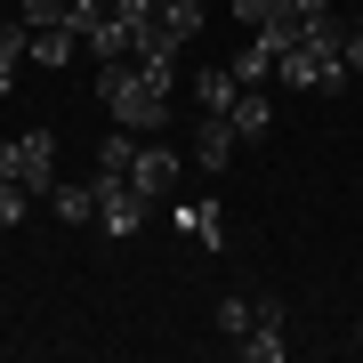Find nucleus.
Wrapping results in <instances>:
<instances>
[{"instance_id":"nucleus-5","label":"nucleus","mask_w":363,"mask_h":363,"mask_svg":"<svg viewBox=\"0 0 363 363\" xmlns=\"http://www.w3.org/2000/svg\"><path fill=\"white\" fill-rule=\"evenodd\" d=\"M169 218H178V234H194L202 250H226V218H218V202H178Z\"/></svg>"},{"instance_id":"nucleus-13","label":"nucleus","mask_w":363,"mask_h":363,"mask_svg":"<svg viewBox=\"0 0 363 363\" xmlns=\"http://www.w3.org/2000/svg\"><path fill=\"white\" fill-rule=\"evenodd\" d=\"M226 65H234V81H242V89H259V81H274V57L259 49V40H242V49H234Z\"/></svg>"},{"instance_id":"nucleus-20","label":"nucleus","mask_w":363,"mask_h":363,"mask_svg":"<svg viewBox=\"0 0 363 363\" xmlns=\"http://www.w3.org/2000/svg\"><path fill=\"white\" fill-rule=\"evenodd\" d=\"M0 178H16V138H0Z\"/></svg>"},{"instance_id":"nucleus-14","label":"nucleus","mask_w":363,"mask_h":363,"mask_svg":"<svg viewBox=\"0 0 363 363\" xmlns=\"http://www.w3.org/2000/svg\"><path fill=\"white\" fill-rule=\"evenodd\" d=\"M250 323H259V298H218V331L226 339H242Z\"/></svg>"},{"instance_id":"nucleus-7","label":"nucleus","mask_w":363,"mask_h":363,"mask_svg":"<svg viewBox=\"0 0 363 363\" xmlns=\"http://www.w3.org/2000/svg\"><path fill=\"white\" fill-rule=\"evenodd\" d=\"M16 65H33V25H25V16L0 25V97L16 89Z\"/></svg>"},{"instance_id":"nucleus-21","label":"nucleus","mask_w":363,"mask_h":363,"mask_svg":"<svg viewBox=\"0 0 363 363\" xmlns=\"http://www.w3.org/2000/svg\"><path fill=\"white\" fill-rule=\"evenodd\" d=\"M154 9H210V0H154Z\"/></svg>"},{"instance_id":"nucleus-18","label":"nucleus","mask_w":363,"mask_h":363,"mask_svg":"<svg viewBox=\"0 0 363 363\" xmlns=\"http://www.w3.org/2000/svg\"><path fill=\"white\" fill-rule=\"evenodd\" d=\"M347 73L363 81V33H355V25H347Z\"/></svg>"},{"instance_id":"nucleus-11","label":"nucleus","mask_w":363,"mask_h":363,"mask_svg":"<svg viewBox=\"0 0 363 363\" xmlns=\"http://www.w3.org/2000/svg\"><path fill=\"white\" fill-rule=\"evenodd\" d=\"M138 145H145V138H138V130H121V121H113V138L97 145V169H105V178H130V162H138Z\"/></svg>"},{"instance_id":"nucleus-8","label":"nucleus","mask_w":363,"mask_h":363,"mask_svg":"<svg viewBox=\"0 0 363 363\" xmlns=\"http://www.w3.org/2000/svg\"><path fill=\"white\" fill-rule=\"evenodd\" d=\"M49 218L89 226V218H97V186H65V178H57V186H49Z\"/></svg>"},{"instance_id":"nucleus-22","label":"nucleus","mask_w":363,"mask_h":363,"mask_svg":"<svg viewBox=\"0 0 363 363\" xmlns=\"http://www.w3.org/2000/svg\"><path fill=\"white\" fill-rule=\"evenodd\" d=\"M347 347H355V355H363V323H355V339H347Z\"/></svg>"},{"instance_id":"nucleus-4","label":"nucleus","mask_w":363,"mask_h":363,"mask_svg":"<svg viewBox=\"0 0 363 363\" xmlns=\"http://www.w3.org/2000/svg\"><path fill=\"white\" fill-rule=\"evenodd\" d=\"M194 162H202V169H226V162H234V113H202V130H194Z\"/></svg>"},{"instance_id":"nucleus-10","label":"nucleus","mask_w":363,"mask_h":363,"mask_svg":"<svg viewBox=\"0 0 363 363\" xmlns=\"http://www.w3.org/2000/svg\"><path fill=\"white\" fill-rule=\"evenodd\" d=\"M274 130V97L267 89H242L234 97V138H267Z\"/></svg>"},{"instance_id":"nucleus-6","label":"nucleus","mask_w":363,"mask_h":363,"mask_svg":"<svg viewBox=\"0 0 363 363\" xmlns=\"http://www.w3.org/2000/svg\"><path fill=\"white\" fill-rule=\"evenodd\" d=\"M234 97H242L234 65H210V73H194V105H202V113H234Z\"/></svg>"},{"instance_id":"nucleus-1","label":"nucleus","mask_w":363,"mask_h":363,"mask_svg":"<svg viewBox=\"0 0 363 363\" xmlns=\"http://www.w3.org/2000/svg\"><path fill=\"white\" fill-rule=\"evenodd\" d=\"M145 210H154V202H145L130 178H105V169H97V218H105V234H113V242H130V234L145 226Z\"/></svg>"},{"instance_id":"nucleus-2","label":"nucleus","mask_w":363,"mask_h":363,"mask_svg":"<svg viewBox=\"0 0 363 363\" xmlns=\"http://www.w3.org/2000/svg\"><path fill=\"white\" fill-rule=\"evenodd\" d=\"M16 186H25L33 202L57 186V138L49 130H25V138H16Z\"/></svg>"},{"instance_id":"nucleus-9","label":"nucleus","mask_w":363,"mask_h":363,"mask_svg":"<svg viewBox=\"0 0 363 363\" xmlns=\"http://www.w3.org/2000/svg\"><path fill=\"white\" fill-rule=\"evenodd\" d=\"M73 57H81L73 25H33V65H73Z\"/></svg>"},{"instance_id":"nucleus-16","label":"nucleus","mask_w":363,"mask_h":363,"mask_svg":"<svg viewBox=\"0 0 363 363\" xmlns=\"http://www.w3.org/2000/svg\"><path fill=\"white\" fill-rule=\"evenodd\" d=\"M16 16H25V25H65V16H73V0H25Z\"/></svg>"},{"instance_id":"nucleus-3","label":"nucleus","mask_w":363,"mask_h":363,"mask_svg":"<svg viewBox=\"0 0 363 363\" xmlns=\"http://www.w3.org/2000/svg\"><path fill=\"white\" fill-rule=\"evenodd\" d=\"M178 169H186V162H178V145H138V162H130V186H138L145 202H162L169 186H178Z\"/></svg>"},{"instance_id":"nucleus-15","label":"nucleus","mask_w":363,"mask_h":363,"mask_svg":"<svg viewBox=\"0 0 363 363\" xmlns=\"http://www.w3.org/2000/svg\"><path fill=\"white\" fill-rule=\"evenodd\" d=\"M25 210H33V194L16 178H0V226H25Z\"/></svg>"},{"instance_id":"nucleus-17","label":"nucleus","mask_w":363,"mask_h":363,"mask_svg":"<svg viewBox=\"0 0 363 363\" xmlns=\"http://www.w3.org/2000/svg\"><path fill=\"white\" fill-rule=\"evenodd\" d=\"M267 16H274V0H234V25H250V33H259Z\"/></svg>"},{"instance_id":"nucleus-19","label":"nucleus","mask_w":363,"mask_h":363,"mask_svg":"<svg viewBox=\"0 0 363 363\" xmlns=\"http://www.w3.org/2000/svg\"><path fill=\"white\" fill-rule=\"evenodd\" d=\"M274 9H291V16H323L331 0H274Z\"/></svg>"},{"instance_id":"nucleus-12","label":"nucleus","mask_w":363,"mask_h":363,"mask_svg":"<svg viewBox=\"0 0 363 363\" xmlns=\"http://www.w3.org/2000/svg\"><path fill=\"white\" fill-rule=\"evenodd\" d=\"M298 33H307V16H291V9H274V16H267V25H259V33H250V40H259V49H267V57H283V49H298Z\"/></svg>"}]
</instances>
